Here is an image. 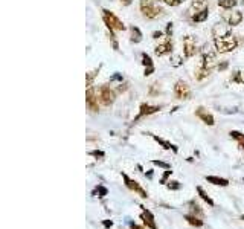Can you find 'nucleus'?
I'll return each instance as SVG.
<instances>
[{"mask_svg": "<svg viewBox=\"0 0 244 229\" xmlns=\"http://www.w3.org/2000/svg\"><path fill=\"white\" fill-rule=\"evenodd\" d=\"M214 43H215V49H217V52H220V53L230 52V50H234V49L237 47V45H238L237 38H235L230 32H229V34H226V35H223V37H215Z\"/></svg>", "mask_w": 244, "mask_h": 229, "instance_id": "nucleus-1", "label": "nucleus"}, {"mask_svg": "<svg viewBox=\"0 0 244 229\" xmlns=\"http://www.w3.org/2000/svg\"><path fill=\"white\" fill-rule=\"evenodd\" d=\"M139 8L147 18H157L163 14V9L156 3V0H140Z\"/></svg>", "mask_w": 244, "mask_h": 229, "instance_id": "nucleus-2", "label": "nucleus"}, {"mask_svg": "<svg viewBox=\"0 0 244 229\" xmlns=\"http://www.w3.org/2000/svg\"><path fill=\"white\" fill-rule=\"evenodd\" d=\"M102 18H104V23L107 25V28L110 31H124L125 29V25L118 15H115L112 11H107V9H102Z\"/></svg>", "mask_w": 244, "mask_h": 229, "instance_id": "nucleus-3", "label": "nucleus"}, {"mask_svg": "<svg viewBox=\"0 0 244 229\" xmlns=\"http://www.w3.org/2000/svg\"><path fill=\"white\" fill-rule=\"evenodd\" d=\"M122 177H124V182H125V186L128 188V189H131V191H134V192H137L142 199H148V192L139 185V183L136 182V180H133V179H130L125 173H122Z\"/></svg>", "mask_w": 244, "mask_h": 229, "instance_id": "nucleus-4", "label": "nucleus"}, {"mask_svg": "<svg viewBox=\"0 0 244 229\" xmlns=\"http://www.w3.org/2000/svg\"><path fill=\"white\" fill-rule=\"evenodd\" d=\"M98 96H99V99H101V102L104 105H110L115 101V92L112 90L108 86H101L98 89Z\"/></svg>", "mask_w": 244, "mask_h": 229, "instance_id": "nucleus-5", "label": "nucleus"}, {"mask_svg": "<svg viewBox=\"0 0 244 229\" xmlns=\"http://www.w3.org/2000/svg\"><path fill=\"white\" fill-rule=\"evenodd\" d=\"M195 52H197L195 38H194L192 35L185 37V40H183V53H185V57H186V58H191V57L195 55Z\"/></svg>", "mask_w": 244, "mask_h": 229, "instance_id": "nucleus-6", "label": "nucleus"}, {"mask_svg": "<svg viewBox=\"0 0 244 229\" xmlns=\"http://www.w3.org/2000/svg\"><path fill=\"white\" fill-rule=\"evenodd\" d=\"M174 95L179 99H189L191 96V89L185 81H177L174 86Z\"/></svg>", "mask_w": 244, "mask_h": 229, "instance_id": "nucleus-7", "label": "nucleus"}, {"mask_svg": "<svg viewBox=\"0 0 244 229\" xmlns=\"http://www.w3.org/2000/svg\"><path fill=\"white\" fill-rule=\"evenodd\" d=\"M85 102H87V107L90 112H98L99 110V105H98V98L95 96V92L93 89H89L85 92Z\"/></svg>", "mask_w": 244, "mask_h": 229, "instance_id": "nucleus-8", "label": "nucleus"}, {"mask_svg": "<svg viewBox=\"0 0 244 229\" xmlns=\"http://www.w3.org/2000/svg\"><path fill=\"white\" fill-rule=\"evenodd\" d=\"M142 208V220H144V223L147 225V228H151V229H157L156 226V222H154V215L147 209V208H144V206H140Z\"/></svg>", "mask_w": 244, "mask_h": 229, "instance_id": "nucleus-9", "label": "nucleus"}, {"mask_svg": "<svg viewBox=\"0 0 244 229\" xmlns=\"http://www.w3.org/2000/svg\"><path fill=\"white\" fill-rule=\"evenodd\" d=\"M195 115H197V116H199V118L203 121L206 125H214V124H215V121H214V116H212L211 113H207L203 107H199V109H197V112H195Z\"/></svg>", "mask_w": 244, "mask_h": 229, "instance_id": "nucleus-10", "label": "nucleus"}, {"mask_svg": "<svg viewBox=\"0 0 244 229\" xmlns=\"http://www.w3.org/2000/svg\"><path fill=\"white\" fill-rule=\"evenodd\" d=\"M224 18L227 20V25H230V26H237V25H240V23H241V20H243V14H241L240 11H232L229 15H224Z\"/></svg>", "mask_w": 244, "mask_h": 229, "instance_id": "nucleus-11", "label": "nucleus"}, {"mask_svg": "<svg viewBox=\"0 0 244 229\" xmlns=\"http://www.w3.org/2000/svg\"><path fill=\"white\" fill-rule=\"evenodd\" d=\"M217 63H218V60H217V55L214 53V52H207V53H204L203 57V66L206 69H212V67H215L217 66Z\"/></svg>", "mask_w": 244, "mask_h": 229, "instance_id": "nucleus-12", "label": "nucleus"}, {"mask_svg": "<svg viewBox=\"0 0 244 229\" xmlns=\"http://www.w3.org/2000/svg\"><path fill=\"white\" fill-rule=\"evenodd\" d=\"M206 8H207V0H192V5L189 8V14L194 15V14L203 11Z\"/></svg>", "mask_w": 244, "mask_h": 229, "instance_id": "nucleus-13", "label": "nucleus"}, {"mask_svg": "<svg viewBox=\"0 0 244 229\" xmlns=\"http://www.w3.org/2000/svg\"><path fill=\"white\" fill-rule=\"evenodd\" d=\"M172 50V43H171V40L169 38H166L165 40V43H162V45L156 46V55H159V57H162V55H166V53H169Z\"/></svg>", "mask_w": 244, "mask_h": 229, "instance_id": "nucleus-14", "label": "nucleus"}, {"mask_svg": "<svg viewBox=\"0 0 244 229\" xmlns=\"http://www.w3.org/2000/svg\"><path fill=\"white\" fill-rule=\"evenodd\" d=\"M157 110H160V107H157V105H150V104H142V105H140V112H139V115H137L136 119H139V118H142V116H145V115L156 113Z\"/></svg>", "mask_w": 244, "mask_h": 229, "instance_id": "nucleus-15", "label": "nucleus"}, {"mask_svg": "<svg viewBox=\"0 0 244 229\" xmlns=\"http://www.w3.org/2000/svg\"><path fill=\"white\" fill-rule=\"evenodd\" d=\"M142 63H144V66H145V77H147V75H151V72L154 70V66H153V61H151L150 55L142 53Z\"/></svg>", "mask_w": 244, "mask_h": 229, "instance_id": "nucleus-16", "label": "nucleus"}, {"mask_svg": "<svg viewBox=\"0 0 244 229\" xmlns=\"http://www.w3.org/2000/svg\"><path fill=\"white\" fill-rule=\"evenodd\" d=\"M204 179L209 183L220 185V186H227V185H229V180H227V179H223V177H218V176H206Z\"/></svg>", "mask_w": 244, "mask_h": 229, "instance_id": "nucleus-17", "label": "nucleus"}, {"mask_svg": "<svg viewBox=\"0 0 244 229\" xmlns=\"http://www.w3.org/2000/svg\"><path fill=\"white\" fill-rule=\"evenodd\" d=\"M212 32H214V37H223V35L229 34V29H227L223 23H217V25L214 26Z\"/></svg>", "mask_w": 244, "mask_h": 229, "instance_id": "nucleus-18", "label": "nucleus"}, {"mask_svg": "<svg viewBox=\"0 0 244 229\" xmlns=\"http://www.w3.org/2000/svg\"><path fill=\"white\" fill-rule=\"evenodd\" d=\"M185 220H186L191 226H195V228L203 226V220H202V219H199V217H197V215H194V214H188V215H185Z\"/></svg>", "mask_w": 244, "mask_h": 229, "instance_id": "nucleus-19", "label": "nucleus"}, {"mask_svg": "<svg viewBox=\"0 0 244 229\" xmlns=\"http://www.w3.org/2000/svg\"><path fill=\"white\" fill-rule=\"evenodd\" d=\"M207 15H209V11L206 8V9H203V11H200V12H197V14L192 15V22L194 23H202V22H204L207 18Z\"/></svg>", "mask_w": 244, "mask_h": 229, "instance_id": "nucleus-20", "label": "nucleus"}, {"mask_svg": "<svg viewBox=\"0 0 244 229\" xmlns=\"http://www.w3.org/2000/svg\"><path fill=\"white\" fill-rule=\"evenodd\" d=\"M207 75H209V69H206L203 64H202V66H200V67L195 70V78H197L199 81H202V80H203V78H206Z\"/></svg>", "mask_w": 244, "mask_h": 229, "instance_id": "nucleus-21", "label": "nucleus"}, {"mask_svg": "<svg viewBox=\"0 0 244 229\" xmlns=\"http://www.w3.org/2000/svg\"><path fill=\"white\" fill-rule=\"evenodd\" d=\"M130 31H131V41H134V43H139V41L142 40V34H140L139 28H134V26H133Z\"/></svg>", "mask_w": 244, "mask_h": 229, "instance_id": "nucleus-22", "label": "nucleus"}, {"mask_svg": "<svg viewBox=\"0 0 244 229\" xmlns=\"http://www.w3.org/2000/svg\"><path fill=\"white\" fill-rule=\"evenodd\" d=\"M197 191H199L200 197L203 199V200L206 202V203H207V205H209V206H214V200H212V199H211V197H209V195H207V194L204 192V189L202 188V186H197Z\"/></svg>", "mask_w": 244, "mask_h": 229, "instance_id": "nucleus-23", "label": "nucleus"}, {"mask_svg": "<svg viewBox=\"0 0 244 229\" xmlns=\"http://www.w3.org/2000/svg\"><path fill=\"white\" fill-rule=\"evenodd\" d=\"M235 5H237V0H218V6L224 9H232Z\"/></svg>", "mask_w": 244, "mask_h": 229, "instance_id": "nucleus-24", "label": "nucleus"}, {"mask_svg": "<svg viewBox=\"0 0 244 229\" xmlns=\"http://www.w3.org/2000/svg\"><path fill=\"white\" fill-rule=\"evenodd\" d=\"M189 205H191V211L194 212V215H202V214H203V211H202V208H200V206H199L197 203H194V202H191Z\"/></svg>", "mask_w": 244, "mask_h": 229, "instance_id": "nucleus-25", "label": "nucleus"}, {"mask_svg": "<svg viewBox=\"0 0 244 229\" xmlns=\"http://www.w3.org/2000/svg\"><path fill=\"white\" fill-rule=\"evenodd\" d=\"M230 137L237 139L238 142H243L244 140V135L243 133H240V132H230Z\"/></svg>", "mask_w": 244, "mask_h": 229, "instance_id": "nucleus-26", "label": "nucleus"}, {"mask_svg": "<svg viewBox=\"0 0 244 229\" xmlns=\"http://www.w3.org/2000/svg\"><path fill=\"white\" fill-rule=\"evenodd\" d=\"M157 2H162L165 5H169V6H177L182 3V0H157Z\"/></svg>", "mask_w": 244, "mask_h": 229, "instance_id": "nucleus-27", "label": "nucleus"}, {"mask_svg": "<svg viewBox=\"0 0 244 229\" xmlns=\"http://www.w3.org/2000/svg\"><path fill=\"white\" fill-rule=\"evenodd\" d=\"M98 197H104L105 194H107V188H104V186H98Z\"/></svg>", "mask_w": 244, "mask_h": 229, "instance_id": "nucleus-28", "label": "nucleus"}, {"mask_svg": "<svg viewBox=\"0 0 244 229\" xmlns=\"http://www.w3.org/2000/svg\"><path fill=\"white\" fill-rule=\"evenodd\" d=\"M166 186H168L169 189H179V188H180V183L174 180V182H168V185H166Z\"/></svg>", "mask_w": 244, "mask_h": 229, "instance_id": "nucleus-29", "label": "nucleus"}, {"mask_svg": "<svg viewBox=\"0 0 244 229\" xmlns=\"http://www.w3.org/2000/svg\"><path fill=\"white\" fill-rule=\"evenodd\" d=\"M171 173H172L171 170H166V173L163 174V177H162V180H160V183H168V182H166V180H168V177L171 176Z\"/></svg>", "mask_w": 244, "mask_h": 229, "instance_id": "nucleus-30", "label": "nucleus"}, {"mask_svg": "<svg viewBox=\"0 0 244 229\" xmlns=\"http://www.w3.org/2000/svg\"><path fill=\"white\" fill-rule=\"evenodd\" d=\"M153 164H154V165H159V167H163V168H166V170H169V165H168V164H165V162H160V160H153Z\"/></svg>", "mask_w": 244, "mask_h": 229, "instance_id": "nucleus-31", "label": "nucleus"}, {"mask_svg": "<svg viewBox=\"0 0 244 229\" xmlns=\"http://www.w3.org/2000/svg\"><path fill=\"white\" fill-rule=\"evenodd\" d=\"M90 154H92V156H95V157H104V153H102V151H98V150L90 151Z\"/></svg>", "mask_w": 244, "mask_h": 229, "instance_id": "nucleus-32", "label": "nucleus"}, {"mask_svg": "<svg viewBox=\"0 0 244 229\" xmlns=\"http://www.w3.org/2000/svg\"><path fill=\"white\" fill-rule=\"evenodd\" d=\"M102 225H104V228H112V226H113V222H112V220H104Z\"/></svg>", "mask_w": 244, "mask_h": 229, "instance_id": "nucleus-33", "label": "nucleus"}, {"mask_svg": "<svg viewBox=\"0 0 244 229\" xmlns=\"http://www.w3.org/2000/svg\"><path fill=\"white\" fill-rule=\"evenodd\" d=\"M171 32H172V23H169V25H168V28H166V35L169 37V35H171Z\"/></svg>", "mask_w": 244, "mask_h": 229, "instance_id": "nucleus-34", "label": "nucleus"}, {"mask_svg": "<svg viewBox=\"0 0 244 229\" xmlns=\"http://www.w3.org/2000/svg\"><path fill=\"white\" fill-rule=\"evenodd\" d=\"M130 228L131 229H144V228H140V226H137L136 223H130Z\"/></svg>", "mask_w": 244, "mask_h": 229, "instance_id": "nucleus-35", "label": "nucleus"}, {"mask_svg": "<svg viewBox=\"0 0 244 229\" xmlns=\"http://www.w3.org/2000/svg\"><path fill=\"white\" fill-rule=\"evenodd\" d=\"M121 2L124 5H130V3H131V0H121Z\"/></svg>", "mask_w": 244, "mask_h": 229, "instance_id": "nucleus-36", "label": "nucleus"}, {"mask_svg": "<svg viewBox=\"0 0 244 229\" xmlns=\"http://www.w3.org/2000/svg\"><path fill=\"white\" fill-rule=\"evenodd\" d=\"M240 145H241V148L244 150V140H243V142H240Z\"/></svg>", "mask_w": 244, "mask_h": 229, "instance_id": "nucleus-37", "label": "nucleus"}, {"mask_svg": "<svg viewBox=\"0 0 244 229\" xmlns=\"http://www.w3.org/2000/svg\"><path fill=\"white\" fill-rule=\"evenodd\" d=\"M241 220H244V215H243V217H241Z\"/></svg>", "mask_w": 244, "mask_h": 229, "instance_id": "nucleus-38", "label": "nucleus"}]
</instances>
